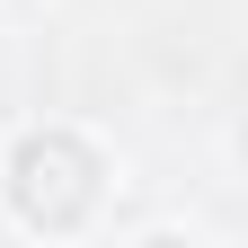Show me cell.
I'll return each mask as SVG.
<instances>
[{"label": "cell", "instance_id": "obj_1", "mask_svg": "<svg viewBox=\"0 0 248 248\" xmlns=\"http://www.w3.org/2000/svg\"><path fill=\"white\" fill-rule=\"evenodd\" d=\"M89 195H98V169H89V151L71 133H45V142H27L18 151V213L27 222H45V231H71Z\"/></svg>", "mask_w": 248, "mask_h": 248}]
</instances>
